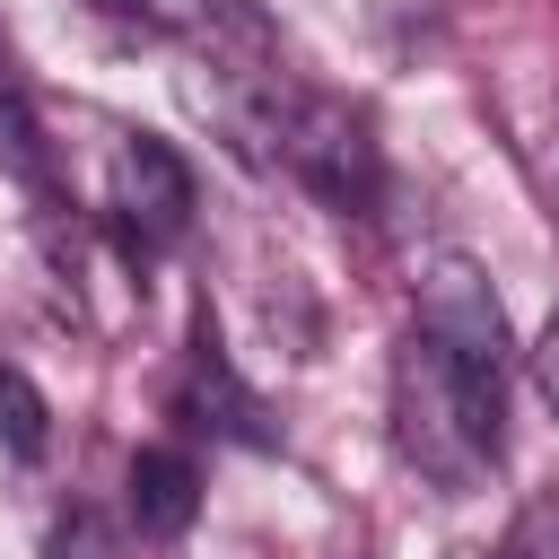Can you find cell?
<instances>
[{
	"instance_id": "1",
	"label": "cell",
	"mask_w": 559,
	"mask_h": 559,
	"mask_svg": "<svg viewBox=\"0 0 559 559\" xmlns=\"http://www.w3.org/2000/svg\"><path fill=\"white\" fill-rule=\"evenodd\" d=\"M498 445H507V376L445 358L428 332H402V349H393V454L428 489L463 498L498 472Z\"/></svg>"
},
{
	"instance_id": "2",
	"label": "cell",
	"mask_w": 559,
	"mask_h": 559,
	"mask_svg": "<svg viewBox=\"0 0 559 559\" xmlns=\"http://www.w3.org/2000/svg\"><path fill=\"white\" fill-rule=\"evenodd\" d=\"M236 131H245V148L271 140V157H280L323 210H341V218H367V210H376L384 166H376L367 122H358L341 96H314V87H280V79H262V96L236 105Z\"/></svg>"
},
{
	"instance_id": "3",
	"label": "cell",
	"mask_w": 559,
	"mask_h": 559,
	"mask_svg": "<svg viewBox=\"0 0 559 559\" xmlns=\"http://www.w3.org/2000/svg\"><path fill=\"white\" fill-rule=\"evenodd\" d=\"M411 332H428L445 358L480 367V376H507V306L489 288V271L472 253H428L419 280H411Z\"/></svg>"
},
{
	"instance_id": "4",
	"label": "cell",
	"mask_w": 559,
	"mask_h": 559,
	"mask_svg": "<svg viewBox=\"0 0 559 559\" xmlns=\"http://www.w3.org/2000/svg\"><path fill=\"white\" fill-rule=\"evenodd\" d=\"M105 210L131 227V245H175V236L192 227V166L175 157V140H157V131H122Z\"/></svg>"
},
{
	"instance_id": "5",
	"label": "cell",
	"mask_w": 559,
	"mask_h": 559,
	"mask_svg": "<svg viewBox=\"0 0 559 559\" xmlns=\"http://www.w3.org/2000/svg\"><path fill=\"white\" fill-rule=\"evenodd\" d=\"M183 411H192V428H218V437L271 445L262 402L236 384V367H227V349H218V323H210V314L192 323V349H183Z\"/></svg>"
},
{
	"instance_id": "6",
	"label": "cell",
	"mask_w": 559,
	"mask_h": 559,
	"mask_svg": "<svg viewBox=\"0 0 559 559\" xmlns=\"http://www.w3.org/2000/svg\"><path fill=\"white\" fill-rule=\"evenodd\" d=\"M122 489H131L140 542H175V533H192V515H201V463H192L183 445H140Z\"/></svg>"
},
{
	"instance_id": "7",
	"label": "cell",
	"mask_w": 559,
	"mask_h": 559,
	"mask_svg": "<svg viewBox=\"0 0 559 559\" xmlns=\"http://www.w3.org/2000/svg\"><path fill=\"white\" fill-rule=\"evenodd\" d=\"M0 445H9L17 463H35V454L52 445V411H44V393L26 384L17 358H0Z\"/></svg>"
},
{
	"instance_id": "8",
	"label": "cell",
	"mask_w": 559,
	"mask_h": 559,
	"mask_svg": "<svg viewBox=\"0 0 559 559\" xmlns=\"http://www.w3.org/2000/svg\"><path fill=\"white\" fill-rule=\"evenodd\" d=\"M0 175L26 183V192H52V157H44V131L26 122V105L0 87Z\"/></svg>"
},
{
	"instance_id": "9",
	"label": "cell",
	"mask_w": 559,
	"mask_h": 559,
	"mask_svg": "<svg viewBox=\"0 0 559 559\" xmlns=\"http://www.w3.org/2000/svg\"><path fill=\"white\" fill-rule=\"evenodd\" d=\"M105 9H122L140 26H166V35H210L227 17V0H105Z\"/></svg>"
},
{
	"instance_id": "10",
	"label": "cell",
	"mask_w": 559,
	"mask_h": 559,
	"mask_svg": "<svg viewBox=\"0 0 559 559\" xmlns=\"http://www.w3.org/2000/svg\"><path fill=\"white\" fill-rule=\"evenodd\" d=\"M52 559H114V533H105V515H96V507H70V515L52 524Z\"/></svg>"
},
{
	"instance_id": "11",
	"label": "cell",
	"mask_w": 559,
	"mask_h": 559,
	"mask_svg": "<svg viewBox=\"0 0 559 559\" xmlns=\"http://www.w3.org/2000/svg\"><path fill=\"white\" fill-rule=\"evenodd\" d=\"M533 384H542V402H550V419H559V314H550V332H542V349H533Z\"/></svg>"
},
{
	"instance_id": "12",
	"label": "cell",
	"mask_w": 559,
	"mask_h": 559,
	"mask_svg": "<svg viewBox=\"0 0 559 559\" xmlns=\"http://www.w3.org/2000/svg\"><path fill=\"white\" fill-rule=\"evenodd\" d=\"M454 559H489V550H454Z\"/></svg>"
}]
</instances>
